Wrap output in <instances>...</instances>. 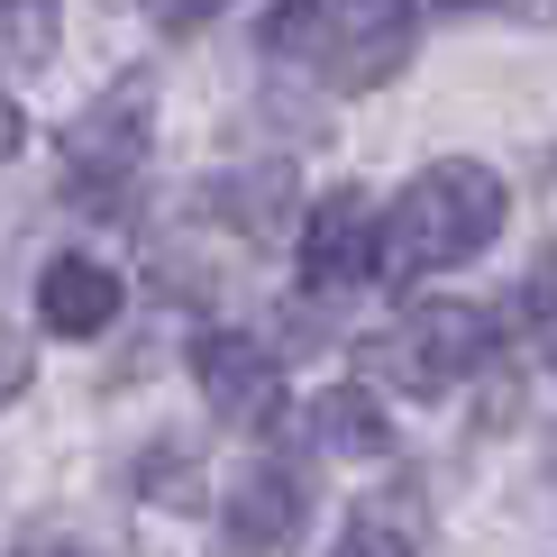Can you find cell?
Instances as JSON below:
<instances>
[{
    "mask_svg": "<svg viewBox=\"0 0 557 557\" xmlns=\"http://www.w3.org/2000/svg\"><path fill=\"white\" fill-rule=\"evenodd\" d=\"M147 137H156V83L120 74L91 110H74V128H64V193H74L83 211L120 220V201L137 193V174H147Z\"/></svg>",
    "mask_w": 557,
    "mask_h": 557,
    "instance_id": "cell-4",
    "label": "cell"
},
{
    "mask_svg": "<svg viewBox=\"0 0 557 557\" xmlns=\"http://www.w3.org/2000/svg\"><path fill=\"white\" fill-rule=\"evenodd\" d=\"M540 357H548V375H557V301H548V320H540Z\"/></svg>",
    "mask_w": 557,
    "mask_h": 557,
    "instance_id": "cell-17",
    "label": "cell"
},
{
    "mask_svg": "<svg viewBox=\"0 0 557 557\" xmlns=\"http://www.w3.org/2000/svg\"><path fill=\"white\" fill-rule=\"evenodd\" d=\"M411 37H421L411 0H274L257 28V55L301 64L330 91H384L411 64Z\"/></svg>",
    "mask_w": 557,
    "mask_h": 557,
    "instance_id": "cell-2",
    "label": "cell"
},
{
    "mask_svg": "<svg viewBox=\"0 0 557 557\" xmlns=\"http://www.w3.org/2000/svg\"><path fill=\"white\" fill-rule=\"evenodd\" d=\"M28 375H37V357H28V338H18L10 320H0V411H10L18 393H28Z\"/></svg>",
    "mask_w": 557,
    "mask_h": 557,
    "instance_id": "cell-13",
    "label": "cell"
},
{
    "mask_svg": "<svg viewBox=\"0 0 557 557\" xmlns=\"http://www.w3.org/2000/svg\"><path fill=\"white\" fill-rule=\"evenodd\" d=\"M293 274H301L311 301H357L366 284H384V211L357 193V183H338V193H320L311 211H301Z\"/></svg>",
    "mask_w": 557,
    "mask_h": 557,
    "instance_id": "cell-5",
    "label": "cell"
},
{
    "mask_svg": "<svg viewBox=\"0 0 557 557\" xmlns=\"http://www.w3.org/2000/svg\"><path fill=\"white\" fill-rule=\"evenodd\" d=\"M494 347H503L494 311H475V301H411L393 330H375L357 347V366H366L357 384L403 393V403H448L467 375L494 366Z\"/></svg>",
    "mask_w": 557,
    "mask_h": 557,
    "instance_id": "cell-3",
    "label": "cell"
},
{
    "mask_svg": "<svg viewBox=\"0 0 557 557\" xmlns=\"http://www.w3.org/2000/svg\"><path fill=\"white\" fill-rule=\"evenodd\" d=\"M137 10H147L165 37H201V28H211V18L228 10V0H137Z\"/></svg>",
    "mask_w": 557,
    "mask_h": 557,
    "instance_id": "cell-12",
    "label": "cell"
},
{
    "mask_svg": "<svg viewBox=\"0 0 557 557\" xmlns=\"http://www.w3.org/2000/svg\"><path fill=\"white\" fill-rule=\"evenodd\" d=\"M548 494H557V430H548Z\"/></svg>",
    "mask_w": 557,
    "mask_h": 557,
    "instance_id": "cell-19",
    "label": "cell"
},
{
    "mask_svg": "<svg viewBox=\"0 0 557 557\" xmlns=\"http://www.w3.org/2000/svg\"><path fill=\"white\" fill-rule=\"evenodd\" d=\"M311 503H320V475L301 448H265L257 467L228 484L220 503V548L228 557H293L301 530H311Z\"/></svg>",
    "mask_w": 557,
    "mask_h": 557,
    "instance_id": "cell-6",
    "label": "cell"
},
{
    "mask_svg": "<svg viewBox=\"0 0 557 557\" xmlns=\"http://www.w3.org/2000/svg\"><path fill=\"white\" fill-rule=\"evenodd\" d=\"M120 301H128V284L101 257H83V247H64V257L37 265V320L55 338H101L120 320Z\"/></svg>",
    "mask_w": 557,
    "mask_h": 557,
    "instance_id": "cell-8",
    "label": "cell"
},
{
    "mask_svg": "<svg viewBox=\"0 0 557 557\" xmlns=\"http://www.w3.org/2000/svg\"><path fill=\"white\" fill-rule=\"evenodd\" d=\"M311 448H330V457H357V467H375V457H393V421H384V393L375 384H330L311 403Z\"/></svg>",
    "mask_w": 557,
    "mask_h": 557,
    "instance_id": "cell-9",
    "label": "cell"
},
{
    "mask_svg": "<svg viewBox=\"0 0 557 557\" xmlns=\"http://www.w3.org/2000/svg\"><path fill=\"white\" fill-rule=\"evenodd\" d=\"M411 10H438V18H448V10H503V0H411Z\"/></svg>",
    "mask_w": 557,
    "mask_h": 557,
    "instance_id": "cell-16",
    "label": "cell"
},
{
    "mask_svg": "<svg viewBox=\"0 0 557 557\" xmlns=\"http://www.w3.org/2000/svg\"><path fill=\"white\" fill-rule=\"evenodd\" d=\"M18 557H91V548L64 540V530H28V540H18Z\"/></svg>",
    "mask_w": 557,
    "mask_h": 557,
    "instance_id": "cell-14",
    "label": "cell"
},
{
    "mask_svg": "<svg viewBox=\"0 0 557 557\" xmlns=\"http://www.w3.org/2000/svg\"><path fill=\"white\" fill-rule=\"evenodd\" d=\"M18 147H28V120H18V101H10V91H0V165H10Z\"/></svg>",
    "mask_w": 557,
    "mask_h": 557,
    "instance_id": "cell-15",
    "label": "cell"
},
{
    "mask_svg": "<svg viewBox=\"0 0 557 557\" xmlns=\"http://www.w3.org/2000/svg\"><path fill=\"white\" fill-rule=\"evenodd\" d=\"M64 46V0H0V74H37Z\"/></svg>",
    "mask_w": 557,
    "mask_h": 557,
    "instance_id": "cell-10",
    "label": "cell"
},
{
    "mask_svg": "<svg viewBox=\"0 0 557 557\" xmlns=\"http://www.w3.org/2000/svg\"><path fill=\"white\" fill-rule=\"evenodd\" d=\"M503 10H521V18H557V0H503Z\"/></svg>",
    "mask_w": 557,
    "mask_h": 557,
    "instance_id": "cell-18",
    "label": "cell"
},
{
    "mask_svg": "<svg viewBox=\"0 0 557 557\" xmlns=\"http://www.w3.org/2000/svg\"><path fill=\"white\" fill-rule=\"evenodd\" d=\"M330 557H421V548H411V530H403V521H384V512H366V521L347 530V540H338Z\"/></svg>",
    "mask_w": 557,
    "mask_h": 557,
    "instance_id": "cell-11",
    "label": "cell"
},
{
    "mask_svg": "<svg viewBox=\"0 0 557 557\" xmlns=\"http://www.w3.org/2000/svg\"><path fill=\"white\" fill-rule=\"evenodd\" d=\"M193 384H201V403H211L220 421H238V430H265L274 411H284V357H274L265 338H247V330H201L193 338Z\"/></svg>",
    "mask_w": 557,
    "mask_h": 557,
    "instance_id": "cell-7",
    "label": "cell"
},
{
    "mask_svg": "<svg viewBox=\"0 0 557 557\" xmlns=\"http://www.w3.org/2000/svg\"><path fill=\"white\" fill-rule=\"evenodd\" d=\"M503 211H512V193H503L494 165H475V156L421 165L384 211V284H421V274L475 265L503 238Z\"/></svg>",
    "mask_w": 557,
    "mask_h": 557,
    "instance_id": "cell-1",
    "label": "cell"
}]
</instances>
